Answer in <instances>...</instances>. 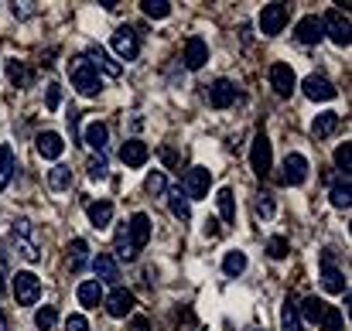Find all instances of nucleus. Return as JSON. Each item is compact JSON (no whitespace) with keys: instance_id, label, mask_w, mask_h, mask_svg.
Returning a JSON list of instances; mask_svg holds the SVG:
<instances>
[{"instance_id":"nucleus-1","label":"nucleus","mask_w":352,"mask_h":331,"mask_svg":"<svg viewBox=\"0 0 352 331\" xmlns=\"http://www.w3.org/2000/svg\"><path fill=\"white\" fill-rule=\"evenodd\" d=\"M69 79H72V89H79L82 96H96V93L103 89L100 72L89 65V58H86V55H76V58L69 62Z\"/></svg>"},{"instance_id":"nucleus-2","label":"nucleus","mask_w":352,"mask_h":331,"mask_svg":"<svg viewBox=\"0 0 352 331\" xmlns=\"http://www.w3.org/2000/svg\"><path fill=\"white\" fill-rule=\"evenodd\" d=\"M250 164H253V174H256V178H267L270 168H274V150H270V140H267L263 130H260V133L253 137V144H250Z\"/></svg>"},{"instance_id":"nucleus-3","label":"nucleus","mask_w":352,"mask_h":331,"mask_svg":"<svg viewBox=\"0 0 352 331\" xmlns=\"http://www.w3.org/2000/svg\"><path fill=\"white\" fill-rule=\"evenodd\" d=\"M209 185H212V171L209 168H202V164H195V168H188V174H185V181H182V195L192 202V198H206L209 195Z\"/></svg>"},{"instance_id":"nucleus-4","label":"nucleus","mask_w":352,"mask_h":331,"mask_svg":"<svg viewBox=\"0 0 352 331\" xmlns=\"http://www.w3.org/2000/svg\"><path fill=\"white\" fill-rule=\"evenodd\" d=\"M305 181H308V157L294 150V154H287L284 164H280V185L298 188V185H305Z\"/></svg>"},{"instance_id":"nucleus-5","label":"nucleus","mask_w":352,"mask_h":331,"mask_svg":"<svg viewBox=\"0 0 352 331\" xmlns=\"http://www.w3.org/2000/svg\"><path fill=\"white\" fill-rule=\"evenodd\" d=\"M10 290H14V301H17L21 308H31V304H38V297H41V280H38L34 273H17Z\"/></svg>"},{"instance_id":"nucleus-6","label":"nucleus","mask_w":352,"mask_h":331,"mask_svg":"<svg viewBox=\"0 0 352 331\" xmlns=\"http://www.w3.org/2000/svg\"><path fill=\"white\" fill-rule=\"evenodd\" d=\"M28 232H31V222H17V229H14V236L7 239V249H17V256L21 260H28V263H38L41 260V253H38V246L28 239Z\"/></svg>"},{"instance_id":"nucleus-7","label":"nucleus","mask_w":352,"mask_h":331,"mask_svg":"<svg viewBox=\"0 0 352 331\" xmlns=\"http://www.w3.org/2000/svg\"><path fill=\"white\" fill-rule=\"evenodd\" d=\"M287 7L284 3H267L263 10H260V31H263V38H274V34H280L284 31V24H287Z\"/></svg>"},{"instance_id":"nucleus-8","label":"nucleus","mask_w":352,"mask_h":331,"mask_svg":"<svg viewBox=\"0 0 352 331\" xmlns=\"http://www.w3.org/2000/svg\"><path fill=\"white\" fill-rule=\"evenodd\" d=\"M113 52H117L123 62H133L137 55H140V38H137V31L133 27H117V34H113Z\"/></svg>"},{"instance_id":"nucleus-9","label":"nucleus","mask_w":352,"mask_h":331,"mask_svg":"<svg viewBox=\"0 0 352 331\" xmlns=\"http://www.w3.org/2000/svg\"><path fill=\"white\" fill-rule=\"evenodd\" d=\"M322 24H325V34H329L339 48H346V45H349V38H352L349 34V17H346L342 10H329Z\"/></svg>"},{"instance_id":"nucleus-10","label":"nucleus","mask_w":352,"mask_h":331,"mask_svg":"<svg viewBox=\"0 0 352 331\" xmlns=\"http://www.w3.org/2000/svg\"><path fill=\"white\" fill-rule=\"evenodd\" d=\"M322 287H325L329 294H346V290H349V287H346V273L332 263V253L322 256Z\"/></svg>"},{"instance_id":"nucleus-11","label":"nucleus","mask_w":352,"mask_h":331,"mask_svg":"<svg viewBox=\"0 0 352 331\" xmlns=\"http://www.w3.org/2000/svg\"><path fill=\"white\" fill-rule=\"evenodd\" d=\"M270 86H274V93H277V96H291V93H294V86H298L294 69H291V65H284V62L270 65Z\"/></svg>"},{"instance_id":"nucleus-12","label":"nucleus","mask_w":352,"mask_h":331,"mask_svg":"<svg viewBox=\"0 0 352 331\" xmlns=\"http://www.w3.org/2000/svg\"><path fill=\"white\" fill-rule=\"evenodd\" d=\"M301 89H305V96H308L311 103H329V100H336V86H332L325 76H308V79L301 82Z\"/></svg>"},{"instance_id":"nucleus-13","label":"nucleus","mask_w":352,"mask_h":331,"mask_svg":"<svg viewBox=\"0 0 352 331\" xmlns=\"http://www.w3.org/2000/svg\"><path fill=\"white\" fill-rule=\"evenodd\" d=\"M294 38H298L301 45H318V41L325 38V24H322V17H301L298 27H294Z\"/></svg>"},{"instance_id":"nucleus-14","label":"nucleus","mask_w":352,"mask_h":331,"mask_svg":"<svg viewBox=\"0 0 352 331\" xmlns=\"http://www.w3.org/2000/svg\"><path fill=\"white\" fill-rule=\"evenodd\" d=\"M147 157H151V147H147L144 140H126V144L120 147V161H123L126 168H144Z\"/></svg>"},{"instance_id":"nucleus-15","label":"nucleus","mask_w":352,"mask_h":331,"mask_svg":"<svg viewBox=\"0 0 352 331\" xmlns=\"http://www.w3.org/2000/svg\"><path fill=\"white\" fill-rule=\"evenodd\" d=\"M133 304H137V297H133L130 290L117 287V290L107 297V315H110V318H126V315L133 311Z\"/></svg>"},{"instance_id":"nucleus-16","label":"nucleus","mask_w":352,"mask_h":331,"mask_svg":"<svg viewBox=\"0 0 352 331\" xmlns=\"http://www.w3.org/2000/svg\"><path fill=\"white\" fill-rule=\"evenodd\" d=\"M209 103H212L216 110L233 106V103H236V86L230 82V79H216V82L209 86Z\"/></svg>"},{"instance_id":"nucleus-17","label":"nucleus","mask_w":352,"mask_h":331,"mask_svg":"<svg viewBox=\"0 0 352 331\" xmlns=\"http://www.w3.org/2000/svg\"><path fill=\"white\" fill-rule=\"evenodd\" d=\"M126 232H130V246L140 253V249L147 246V239H151V219H147L144 212H137L133 219L126 222Z\"/></svg>"},{"instance_id":"nucleus-18","label":"nucleus","mask_w":352,"mask_h":331,"mask_svg":"<svg viewBox=\"0 0 352 331\" xmlns=\"http://www.w3.org/2000/svg\"><path fill=\"white\" fill-rule=\"evenodd\" d=\"M86 58H89V65H93L96 72L103 69V72H107V76H113V79L123 72V69H120V62H113V58H110V52H107V48H100V45H89Z\"/></svg>"},{"instance_id":"nucleus-19","label":"nucleus","mask_w":352,"mask_h":331,"mask_svg":"<svg viewBox=\"0 0 352 331\" xmlns=\"http://www.w3.org/2000/svg\"><path fill=\"white\" fill-rule=\"evenodd\" d=\"M93 270H96V284H117L120 280V266L110 253H100L93 260Z\"/></svg>"},{"instance_id":"nucleus-20","label":"nucleus","mask_w":352,"mask_h":331,"mask_svg":"<svg viewBox=\"0 0 352 331\" xmlns=\"http://www.w3.org/2000/svg\"><path fill=\"white\" fill-rule=\"evenodd\" d=\"M206 62H209V45L202 38H188V45H185V65L192 72H199Z\"/></svg>"},{"instance_id":"nucleus-21","label":"nucleus","mask_w":352,"mask_h":331,"mask_svg":"<svg viewBox=\"0 0 352 331\" xmlns=\"http://www.w3.org/2000/svg\"><path fill=\"white\" fill-rule=\"evenodd\" d=\"M62 150H65V140H62V133H55V130H48V133H38V154H41V157H48V161H58V157H62Z\"/></svg>"},{"instance_id":"nucleus-22","label":"nucleus","mask_w":352,"mask_h":331,"mask_svg":"<svg viewBox=\"0 0 352 331\" xmlns=\"http://www.w3.org/2000/svg\"><path fill=\"white\" fill-rule=\"evenodd\" d=\"M339 126H342V116H339V113H332V110H329V113H318V116L311 119V133H315L318 140L332 137Z\"/></svg>"},{"instance_id":"nucleus-23","label":"nucleus","mask_w":352,"mask_h":331,"mask_svg":"<svg viewBox=\"0 0 352 331\" xmlns=\"http://www.w3.org/2000/svg\"><path fill=\"white\" fill-rule=\"evenodd\" d=\"M82 140L93 147V150H107V140H110V130H107V123H100V119H93L89 126H86V133H82Z\"/></svg>"},{"instance_id":"nucleus-24","label":"nucleus","mask_w":352,"mask_h":331,"mask_svg":"<svg viewBox=\"0 0 352 331\" xmlns=\"http://www.w3.org/2000/svg\"><path fill=\"white\" fill-rule=\"evenodd\" d=\"M329 202L336 205V209H349L352 205V185H349V178H336V185H332V192H329Z\"/></svg>"},{"instance_id":"nucleus-25","label":"nucleus","mask_w":352,"mask_h":331,"mask_svg":"<svg viewBox=\"0 0 352 331\" xmlns=\"http://www.w3.org/2000/svg\"><path fill=\"white\" fill-rule=\"evenodd\" d=\"M86 212H89L93 229H110V222H113V202H93Z\"/></svg>"},{"instance_id":"nucleus-26","label":"nucleus","mask_w":352,"mask_h":331,"mask_svg":"<svg viewBox=\"0 0 352 331\" xmlns=\"http://www.w3.org/2000/svg\"><path fill=\"white\" fill-rule=\"evenodd\" d=\"M76 294H79V304L82 308H100V301H103V287L96 280H82Z\"/></svg>"},{"instance_id":"nucleus-27","label":"nucleus","mask_w":352,"mask_h":331,"mask_svg":"<svg viewBox=\"0 0 352 331\" xmlns=\"http://www.w3.org/2000/svg\"><path fill=\"white\" fill-rule=\"evenodd\" d=\"M322 315H325V301H318V297H305V304L298 308L301 325H305V321H308V325H318V321H322Z\"/></svg>"},{"instance_id":"nucleus-28","label":"nucleus","mask_w":352,"mask_h":331,"mask_svg":"<svg viewBox=\"0 0 352 331\" xmlns=\"http://www.w3.org/2000/svg\"><path fill=\"white\" fill-rule=\"evenodd\" d=\"M280 331H305L301 318H298V301L287 297L284 308H280Z\"/></svg>"},{"instance_id":"nucleus-29","label":"nucleus","mask_w":352,"mask_h":331,"mask_svg":"<svg viewBox=\"0 0 352 331\" xmlns=\"http://www.w3.org/2000/svg\"><path fill=\"white\" fill-rule=\"evenodd\" d=\"M168 209H171V216H175L178 222H188V219H192V205H188V198L182 195V188L168 192Z\"/></svg>"},{"instance_id":"nucleus-30","label":"nucleus","mask_w":352,"mask_h":331,"mask_svg":"<svg viewBox=\"0 0 352 331\" xmlns=\"http://www.w3.org/2000/svg\"><path fill=\"white\" fill-rule=\"evenodd\" d=\"M48 188H52V192H65V188H72V168L55 164V168L48 171Z\"/></svg>"},{"instance_id":"nucleus-31","label":"nucleus","mask_w":352,"mask_h":331,"mask_svg":"<svg viewBox=\"0 0 352 331\" xmlns=\"http://www.w3.org/2000/svg\"><path fill=\"white\" fill-rule=\"evenodd\" d=\"M86 260H89L86 239H72V242H69V266H72V273H79V270L86 266Z\"/></svg>"},{"instance_id":"nucleus-32","label":"nucleus","mask_w":352,"mask_h":331,"mask_svg":"<svg viewBox=\"0 0 352 331\" xmlns=\"http://www.w3.org/2000/svg\"><path fill=\"white\" fill-rule=\"evenodd\" d=\"M274 212H277V205H274V195L260 192V195L253 198V216H256L260 222H270V219H274Z\"/></svg>"},{"instance_id":"nucleus-33","label":"nucleus","mask_w":352,"mask_h":331,"mask_svg":"<svg viewBox=\"0 0 352 331\" xmlns=\"http://www.w3.org/2000/svg\"><path fill=\"white\" fill-rule=\"evenodd\" d=\"M7 79H10V86H14V89H21V86H28L31 72H28V65H24V62L10 58V62H7Z\"/></svg>"},{"instance_id":"nucleus-34","label":"nucleus","mask_w":352,"mask_h":331,"mask_svg":"<svg viewBox=\"0 0 352 331\" xmlns=\"http://www.w3.org/2000/svg\"><path fill=\"white\" fill-rule=\"evenodd\" d=\"M10 178H14V150L0 147V192H7Z\"/></svg>"},{"instance_id":"nucleus-35","label":"nucleus","mask_w":352,"mask_h":331,"mask_svg":"<svg viewBox=\"0 0 352 331\" xmlns=\"http://www.w3.org/2000/svg\"><path fill=\"white\" fill-rule=\"evenodd\" d=\"M216 205H219V216H223V222H236V198H233V192H230V188H219Z\"/></svg>"},{"instance_id":"nucleus-36","label":"nucleus","mask_w":352,"mask_h":331,"mask_svg":"<svg viewBox=\"0 0 352 331\" xmlns=\"http://www.w3.org/2000/svg\"><path fill=\"white\" fill-rule=\"evenodd\" d=\"M243 270H246V253H243V249L226 253V260H223V273H226V277H239Z\"/></svg>"},{"instance_id":"nucleus-37","label":"nucleus","mask_w":352,"mask_h":331,"mask_svg":"<svg viewBox=\"0 0 352 331\" xmlns=\"http://www.w3.org/2000/svg\"><path fill=\"white\" fill-rule=\"evenodd\" d=\"M117 256H120V260H126V263H130V260H137V249L130 246V232H126V222H123V225L117 229Z\"/></svg>"},{"instance_id":"nucleus-38","label":"nucleus","mask_w":352,"mask_h":331,"mask_svg":"<svg viewBox=\"0 0 352 331\" xmlns=\"http://www.w3.org/2000/svg\"><path fill=\"white\" fill-rule=\"evenodd\" d=\"M140 7L147 17H157V21L171 14V0H140Z\"/></svg>"},{"instance_id":"nucleus-39","label":"nucleus","mask_w":352,"mask_h":331,"mask_svg":"<svg viewBox=\"0 0 352 331\" xmlns=\"http://www.w3.org/2000/svg\"><path fill=\"white\" fill-rule=\"evenodd\" d=\"M336 168H339V174H342V178H349V171H352L349 144H339V147H336Z\"/></svg>"},{"instance_id":"nucleus-40","label":"nucleus","mask_w":352,"mask_h":331,"mask_svg":"<svg viewBox=\"0 0 352 331\" xmlns=\"http://www.w3.org/2000/svg\"><path fill=\"white\" fill-rule=\"evenodd\" d=\"M55 321H58V311H55V308H38V315H34L38 331H52L55 328Z\"/></svg>"},{"instance_id":"nucleus-41","label":"nucleus","mask_w":352,"mask_h":331,"mask_svg":"<svg viewBox=\"0 0 352 331\" xmlns=\"http://www.w3.org/2000/svg\"><path fill=\"white\" fill-rule=\"evenodd\" d=\"M322 331H342V311H339V308H329V304H325V315H322Z\"/></svg>"},{"instance_id":"nucleus-42","label":"nucleus","mask_w":352,"mask_h":331,"mask_svg":"<svg viewBox=\"0 0 352 331\" xmlns=\"http://www.w3.org/2000/svg\"><path fill=\"white\" fill-rule=\"evenodd\" d=\"M267 256L270 260H284L287 256V239L284 236H270L267 239Z\"/></svg>"},{"instance_id":"nucleus-43","label":"nucleus","mask_w":352,"mask_h":331,"mask_svg":"<svg viewBox=\"0 0 352 331\" xmlns=\"http://www.w3.org/2000/svg\"><path fill=\"white\" fill-rule=\"evenodd\" d=\"M147 192H151V195H164V192H168V178H164V171L147 174Z\"/></svg>"},{"instance_id":"nucleus-44","label":"nucleus","mask_w":352,"mask_h":331,"mask_svg":"<svg viewBox=\"0 0 352 331\" xmlns=\"http://www.w3.org/2000/svg\"><path fill=\"white\" fill-rule=\"evenodd\" d=\"M89 178H93V181H103V178H107V157H103V154L89 161Z\"/></svg>"},{"instance_id":"nucleus-45","label":"nucleus","mask_w":352,"mask_h":331,"mask_svg":"<svg viewBox=\"0 0 352 331\" xmlns=\"http://www.w3.org/2000/svg\"><path fill=\"white\" fill-rule=\"evenodd\" d=\"M65 331H89V321L82 315H69L65 318Z\"/></svg>"},{"instance_id":"nucleus-46","label":"nucleus","mask_w":352,"mask_h":331,"mask_svg":"<svg viewBox=\"0 0 352 331\" xmlns=\"http://www.w3.org/2000/svg\"><path fill=\"white\" fill-rule=\"evenodd\" d=\"M34 7H38V3H10L14 17H31V14H34Z\"/></svg>"},{"instance_id":"nucleus-47","label":"nucleus","mask_w":352,"mask_h":331,"mask_svg":"<svg viewBox=\"0 0 352 331\" xmlns=\"http://www.w3.org/2000/svg\"><path fill=\"white\" fill-rule=\"evenodd\" d=\"M45 103H48V110H58V103H62V93H58V86H48V96H45Z\"/></svg>"},{"instance_id":"nucleus-48","label":"nucleus","mask_w":352,"mask_h":331,"mask_svg":"<svg viewBox=\"0 0 352 331\" xmlns=\"http://www.w3.org/2000/svg\"><path fill=\"white\" fill-rule=\"evenodd\" d=\"M130 331H151V325H147V318H140V315H137V318L130 321Z\"/></svg>"},{"instance_id":"nucleus-49","label":"nucleus","mask_w":352,"mask_h":331,"mask_svg":"<svg viewBox=\"0 0 352 331\" xmlns=\"http://www.w3.org/2000/svg\"><path fill=\"white\" fill-rule=\"evenodd\" d=\"M0 301H3V277H0ZM0 331H7V318H3V308H0Z\"/></svg>"},{"instance_id":"nucleus-50","label":"nucleus","mask_w":352,"mask_h":331,"mask_svg":"<svg viewBox=\"0 0 352 331\" xmlns=\"http://www.w3.org/2000/svg\"><path fill=\"white\" fill-rule=\"evenodd\" d=\"M216 225H219L216 219H209V222H206V236H219V229H216Z\"/></svg>"},{"instance_id":"nucleus-51","label":"nucleus","mask_w":352,"mask_h":331,"mask_svg":"<svg viewBox=\"0 0 352 331\" xmlns=\"http://www.w3.org/2000/svg\"><path fill=\"white\" fill-rule=\"evenodd\" d=\"M256 331H260V328H256Z\"/></svg>"}]
</instances>
